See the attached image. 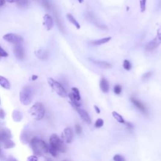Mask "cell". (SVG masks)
Segmentation results:
<instances>
[{
  "instance_id": "1",
  "label": "cell",
  "mask_w": 161,
  "mask_h": 161,
  "mask_svg": "<svg viewBox=\"0 0 161 161\" xmlns=\"http://www.w3.org/2000/svg\"><path fill=\"white\" fill-rule=\"evenodd\" d=\"M30 143L31 149L35 155L45 157L48 153H49L48 147L43 140L34 137L31 140Z\"/></svg>"
},
{
  "instance_id": "2",
  "label": "cell",
  "mask_w": 161,
  "mask_h": 161,
  "mask_svg": "<svg viewBox=\"0 0 161 161\" xmlns=\"http://www.w3.org/2000/svg\"><path fill=\"white\" fill-rule=\"evenodd\" d=\"M33 98V93L32 89L29 86L23 87L20 91L19 99L20 103L25 106L29 105Z\"/></svg>"
},
{
  "instance_id": "3",
  "label": "cell",
  "mask_w": 161,
  "mask_h": 161,
  "mask_svg": "<svg viewBox=\"0 0 161 161\" xmlns=\"http://www.w3.org/2000/svg\"><path fill=\"white\" fill-rule=\"evenodd\" d=\"M49 146L59 152H65L67 150L66 143L56 134H52L49 138Z\"/></svg>"
},
{
  "instance_id": "4",
  "label": "cell",
  "mask_w": 161,
  "mask_h": 161,
  "mask_svg": "<svg viewBox=\"0 0 161 161\" xmlns=\"http://www.w3.org/2000/svg\"><path fill=\"white\" fill-rule=\"evenodd\" d=\"M29 113L36 120H40L44 118L45 113L44 106L40 102L36 103L30 108Z\"/></svg>"
},
{
  "instance_id": "5",
  "label": "cell",
  "mask_w": 161,
  "mask_h": 161,
  "mask_svg": "<svg viewBox=\"0 0 161 161\" xmlns=\"http://www.w3.org/2000/svg\"><path fill=\"white\" fill-rule=\"evenodd\" d=\"M47 81L48 85H49V86L51 87V88L59 96L62 98H66L67 96V93L65 89L59 82L55 81L54 79L51 78L47 79Z\"/></svg>"
},
{
  "instance_id": "6",
  "label": "cell",
  "mask_w": 161,
  "mask_h": 161,
  "mask_svg": "<svg viewBox=\"0 0 161 161\" xmlns=\"http://www.w3.org/2000/svg\"><path fill=\"white\" fill-rule=\"evenodd\" d=\"M3 39L5 41L13 44H22L23 42V39L19 35L15 33H7L3 37Z\"/></svg>"
},
{
  "instance_id": "7",
  "label": "cell",
  "mask_w": 161,
  "mask_h": 161,
  "mask_svg": "<svg viewBox=\"0 0 161 161\" xmlns=\"http://www.w3.org/2000/svg\"><path fill=\"white\" fill-rule=\"evenodd\" d=\"M13 52L15 57L18 60H22L24 58L25 52L22 44H13Z\"/></svg>"
},
{
  "instance_id": "8",
  "label": "cell",
  "mask_w": 161,
  "mask_h": 161,
  "mask_svg": "<svg viewBox=\"0 0 161 161\" xmlns=\"http://www.w3.org/2000/svg\"><path fill=\"white\" fill-rule=\"evenodd\" d=\"M61 137L65 143H71L73 140V132L72 129L69 127L64 128V130H63L62 133Z\"/></svg>"
},
{
  "instance_id": "9",
  "label": "cell",
  "mask_w": 161,
  "mask_h": 161,
  "mask_svg": "<svg viewBox=\"0 0 161 161\" xmlns=\"http://www.w3.org/2000/svg\"><path fill=\"white\" fill-rule=\"evenodd\" d=\"M130 101H132V103L133 104H134V105L136 108H137L141 112H142L144 114H145V115H147L148 114L147 110L145 106L141 101H140L137 99L135 98H131Z\"/></svg>"
},
{
  "instance_id": "10",
  "label": "cell",
  "mask_w": 161,
  "mask_h": 161,
  "mask_svg": "<svg viewBox=\"0 0 161 161\" xmlns=\"http://www.w3.org/2000/svg\"><path fill=\"white\" fill-rule=\"evenodd\" d=\"M75 110H77V111H78V113L79 115V116L81 118L82 120L86 123H87L88 125H90L91 123V122H92L91 119L89 115H88V113L85 110H84L83 109L79 108H77Z\"/></svg>"
},
{
  "instance_id": "11",
  "label": "cell",
  "mask_w": 161,
  "mask_h": 161,
  "mask_svg": "<svg viewBox=\"0 0 161 161\" xmlns=\"http://www.w3.org/2000/svg\"><path fill=\"white\" fill-rule=\"evenodd\" d=\"M161 44L160 42L156 37L155 39H153L152 40L147 44V45H146V51H147L149 52H152L153 51H154L159 47V45Z\"/></svg>"
},
{
  "instance_id": "12",
  "label": "cell",
  "mask_w": 161,
  "mask_h": 161,
  "mask_svg": "<svg viewBox=\"0 0 161 161\" xmlns=\"http://www.w3.org/2000/svg\"><path fill=\"white\" fill-rule=\"evenodd\" d=\"M44 25L47 30H51L54 26L53 18L48 14H46L44 16Z\"/></svg>"
},
{
  "instance_id": "13",
  "label": "cell",
  "mask_w": 161,
  "mask_h": 161,
  "mask_svg": "<svg viewBox=\"0 0 161 161\" xmlns=\"http://www.w3.org/2000/svg\"><path fill=\"white\" fill-rule=\"evenodd\" d=\"M2 146L5 149H9L15 147V144L14 143L11 138H1Z\"/></svg>"
},
{
  "instance_id": "14",
  "label": "cell",
  "mask_w": 161,
  "mask_h": 161,
  "mask_svg": "<svg viewBox=\"0 0 161 161\" xmlns=\"http://www.w3.org/2000/svg\"><path fill=\"white\" fill-rule=\"evenodd\" d=\"M69 98L70 100V104H71L73 108H74V109L79 108L81 106L82 103H81V100H79L77 98L73 93L69 94Z\"/></svg>"
},
{
  "instance_id": "15",
  "label": "cell",
  "mask_w": 161,
  "mask_h": 161,
  "mask_svg": "<svg viewBox=\"0 0 161 161\" xmlns=\"http://www.w3.org/2000/svg\"><path fill=\"white\" fill-rule=\"evenodd\" d=\"M35 55L38 59L42 60H47L48 57V52L46 50L43 49V48H40V49L35 51Z\"/></svg>"
},
{
  "instance_id": "16",
  "label": "cell",
  "mask_w": 161,
  "mask_h": 161,
  "mask_svg": "<svg viewBox=\"0 0 161 161\" xmlns=\"http://www.w3.org/2000/svg\"><path fill=\"white\" fill-rule=\"evenodd\" d=\"M90 61L94 65L97 66L98 67L103 68V69H110L111 67V64L110 63L106 62V61H102V60H93V59H89Z\"/></svg>"
},
{
  "instance_id": "17",
  "label": "cell",
  "mask_w": 161,
  "mask_h": 161,
  "mask_svg": "<svg viewBox=\"0 0 161 161\" xmlns=\"http://www.w3.org/2000/svg\"><path fill=\"white\" fill-rule=\"evenodd\" d=\"M100 89L104 93H107L108 92V91L110 89V86H109V83L107 79L104 78H102L100 82Z\"/></svg>"
},
{
  "instance_id": "18",
  "label": "cell",
  "mask_w": 161,
  "mask_h": 161,
  "mask_svg": "<svg viewBox=\"0 0 161 161\" xmlns=\"http://www.w3.org/2000/svg\"><path fill=\"white\" fill-rule=\"evenodd\" d=\"M0 136H1V138H11V132L8 128L2 127L0 130Z\"/></svg>"
},
{
  "instance_id": "19",
  "label": "cell",
  "mask_w": 161,
  "mask_h": 161,
  "mask_svg": "<svg viewBox=\"0 0 161 161\" xmlns=\"http://www.w3.org/2000/svg\"><path fill=\"white\" fill-rule=\"evenodd\" d=\"M13 120L16 122H20L22 120L23 114L22 112L18 110H15L12 113Z\"/></svg>"
},
{
  "instance_id": "20",
  "label": "cell",
  "mask_w": 161,
  "mask_h": 161,
  "mask_svg": "<svg viewBox=\"0 0 161 161\" xmlns=\"http://www.w3.org/2000/svg\"><path fill=\"white\" fill-rule=\"evenodd\" d=\"M0 85L5 89H10V84L8 80L2 76H0Z\"/></svg>"
},
{
  "instance_id": "21",
  "label": "cell",
  "mask_w": 161,
  "mask_h": 161,
  "mask_svg": "<svg viewBox=\"0 0 161 161\" xmlns=\"http://www.w3.org/2000/svg\"><path fill=\"white\" fill-rule=\"evenodd\" d=\"M67 18L68 19V20L69 21L70 23H71L72 24H73L77 29H79L81 28V25L80 24L78 23V21H77L75 18L71 15V14H67Z\"/></svg>"
},
{
  "instance_id": "22",
  "label": "cell",
  "mask_w": 161,
  "mask_h": 161,
  "mask_svg": "<svg viewBox=\"0 0 161 161\" xmlns=\"http://www.w3.org/2000/svg\"><path fill=\"white\" fill-rule=\"evenodd\" d=\"M111 37H108L97 40H94V41L92 42L91 44H93L94 45H102V44L108 42L110 40H111Z\"/></svg>"
},
{
  "instance_id": "23",
  "label": "cell",
  "mask_w": 161,
  "mask_h": 161,
  "mask_svg": "<svg viewBox=\"0 0 161 161\" xmlns=\"http://www.w3.org/2000/svg\"><path fill=\"white\" fill-rule=\"evenodd\" d=\"M20 139H21V141L23 144H26L29 143V137L28 136L27 133L25 131H23L22 134H21L20 136Z\"/></svg>"
},
{
  "instance_id": "24",
  "label": "cell",
  "mask_w": 161,
  "mask_h": 161,
  "mask_svg": "<svg viewBox=\"0 0 161 161\" xmlns=\"http://www.w3.org/2000/svg\"><path fill=\"white\" fill-rule=\"evenodd\" d=\"M112 116H113V118L118 122L120 123H125V121L123 118V117L120 114L118 113L117 112H116V111L112 112Z\"/></svg>"
},
{
  "instance_id": "25",
  "label": "cell",
  "mask_w": 161,
  "mask_h": 161,
  "mask_svg": "<svg viewBox=\"0 0 161 161\" xmlns=\"http://www.w3.org/2000/svg\"><path fill=\"white\" fill-rule=\"evenodd\" d=\"M123 68L125 70H127V71H130V70L132 69L131 63L128 60H124L123 64Z\"/></svg>"
},
{
  "instance_id": "26",
  "label": "cell",
  "mask_w": 161,
  "mask_h": 161,
  "mask_svg": "<svg viewBox=\"0 0 161 161\" xmlns=\"http://www.w3.org/2000/svg\"><path fill=\"white\" fill-rule=\"evenodd\" d=\"M103 124H104V121L103 119L98 118V119H97V120L96 121V123L94 124V127L97 128H100L103 127Z\"/></svg>"
},
{
  "instance_id": "27",
  "label": "cell",
  "mask_w": 161,
  "mask_h": 161,
  "mask_svg": "<svg viewBox=\"0 0 161 161\" xmlns=\"http://www.w3.org/2000/svg\"><path fill=\"white\" fill-rule=\"evenodd\" d=\"M146 2L147 0H141L140 1V7H141V11L144 13L146 10Z\"/></svg>"
},
{
  "instance_id": "28",
  "label": "cell",
  "mask_w": 161,
  "mask_h": 161,
  "mask_svg": "<svg viewBox=\"0 0 161 161\" xmlns=\"http://www.w3.org/2000/svg\"><path fill=\"white\" fill-rule=\"evenodd\" d=\"M72 91H73V93L74 94V96L77 98H78L79 100H81V95H80L79 89L77 88H73Z\"/></svg>"
},
{
  "instance_id": "29",
  "label": "cell",
  "mask_w": 161,
  "mask_h": 161,
  "mask_svg": "<svg viewBox=\"0 0 161 161\" xmlns=\"http://www.w3.org/2000/svg\"><path fill=\"white\" fill-rule=\"evenodd\" d=\"M122 91V87L120 85H116L114 87V93L116 94H120Z\"/></svg>"
},
{
  "instance_id": "30",
  "label": "cell",
  "mask_w": 161,
  "mask_h": 161,
  "mask_svg": "<svg viewBox=\"0 0 161 161\" xmlns=\"http://www.w3.org/2000/svg\"><path fill=\"white\" fill-rule=\"evenodd\" d=\"M48 150H49V153H51V155L54 157H56L57 156V154H58V152L57 150H56L55 149H54V148L51 147V146L48 147Z\"/></svg>"
},
{
  "instance_id": "31",
  "label": "cell",
  "mask_w": 161,
  "mask_h": 161,
  "mask_svg": "<svg viewBox=\"0 0 161 161\" xmlns=\"http://www.w3.org/2000/svg\"><path fill=\"white\" fill-rule=\"evenodd\" d=\"M0 55L2 57H7L8 56V54L3 49L2 47H0Z\"/></svg>"
},
{
  "instance_id": "32",
  "label": "cell",
  "mask_w": 161,
  "mask_h": 161,
  "mask_svg": "<svg viewBox=\"0 0 161 161\" xmlns=\"http://www.w3.org/2000/svg\"><path fill=\"white\" fill-rule=\"evenodd\" d=\"M113 160L115 161H124L125 159L120 154H116L113 157Z\"/></svg>"
},
{
  "instance_id": "33",
  "label": "cell",
  "mask_w": 161,
  "mask_h": 161,
  "mask_svg": "<svg viewBox=\"0 0 161 161\" xmlns=\"http://www.w3.org/2000/svg\"><path fill=\"white\" fill-rule=\"evenodd\" d=\"M75 130L77 134L78 135H80L82 133V127L78 124H77L75 125Z\"/></svg>"
},
{
  "instance_id": "34",
  "label": "cell",
  "mask_w": 161,
  "mask_h": 161,
  "mask_svg": "<svg viewBox=\"0 0 161 161\" xmlns=\"http://www.w3.org/2000/svg\"><path fill=\"white\" fill-rule=\"evenodd\" d=\"M152 75V72H147V73H145L143 76H142V79L144 80H145V79H149L150 77H151V76Z\"/></svg>"
},
{
  "instance_id": "35",
  "label": "cell",
  "mask_w": 161,
  "mask_h": 161,
  "mask_svg": "<svg viewBox=\"0 0 161 161\" xmlns=\"http://www.w3.org/2000/svg\"><path fill=\"white\" fill-rule=\"evenodd\" d=\"M27 160L29 161H37L38 160V157L37 156L35 155V156H30L28 157Z\"/></svg>"
},
{
  "instance_id": "36",
  "label": "cell",
  "mask_w": 161,
  "mask_h": 161,
  "mask_svg": "<svg viewBox=\"0 0 161 161\" xmlns=\"http://www.w3.org/2000/svg\"><path fill=\"white\" fill-rule=\"evenodd\" d=\"M156 37L161 42V26L157 30V36Z\"/></svg>"
},
{
  "instance_id": "37",
  "label": "cell",
  "mask_w": 161,
  "mask_h": 161,
  "mask_svg": "<svg viewBox=\"0 0 161 161\" xmlns=\"http://www.w3.org/2000/svg\"><path fill=\"white\" fill-rule=\"evenodd\" d=\"M5 112L4 111V110L3 109L0 110V118L2 119V120H3V119L5 118Z\"/></svg>"
},
{
  "instance_id": "38",
  "label": "cell",
  "mask_w": 161,
  "mask_h": 161,
  "mask_svg": "<svg viewBox=\"0 0 161 161\" xmlns=\"http://www.w3.org/2000/svg\"><path fill=\"white\" fill-rule=\"evenodd\" d=\"M125 123L126 124V125H127V128H128L130 130H132V128H133V127H133V125H132L131 123H129V122H125Z\"/></svg>"
},
{
  "instance_id": "39",
  "label": "cell",
  "mask_w": 161,
  "mask_h": 161,
  "mask_svg": "<svg viewBox=\"0 0 161 161\" xmlns=\"http://www.w3.org/2000/svg\"><path fill=\"white\" fill-rule=\"evenodd\" d=\"M94 109H95V110H96V113H97L98 114H100V112H101L100 109L97 106H96V105L94 106Z\"/></svg>"
},
{
  "instance_id": "40",
  "label": "cell",
  "mask_w": 161,
  "mask_h": 161,
  "mask_svg": "<svg viewBox=\"0 0 161 161\" xmlns=\"http://www.w3.org/2000/svg\"><path fill=\"white\" fill-rule=\"evenodd\" d=\"M38 78V76L37 75H32V81H36Z\"/></svg>"
},
{
  "instance_id": "41",
  "label": "cell",
  "mask_w": 161,
  "mask_h": 161,
  "mask_svg": "<svg viewBox=\"0 0 161 161\" xmlns=\"http://www.w3.org/2000/svg\"><path fill=\"white\" fill-rule=\"evenodd\" d=\"M9 3H16V2H18L20 0H7Z\"/></svg>"
},
{
  "instance_id": "42",
  "label": "cell",
  "mask_w": 161,
  "mask_h": 161,
  "mask_svg": "<svg viewBox=\"0 0 161 161\" xmlns=\"http://www.w3.org/2000/svg\"><path fill=\"white\" fill-rule=\"evenodd\" d=\"M5 3V0H0V6H3Z\"/></svg>"
},
{
  "instance_id": "43",
  "label": "cell",
  "mask_w": 161,
  "mask_h": 161,
  "mask_svg": "<svg viewBox=\"0 0 161 161\" xmlns=\"http://www.w3.org/2000/svg\"><path fill=\"white\" fill-rule=\"evenodd\" d=\"M78 1L79 2V3H82L84 2V0H78Z\"/></svg>"
}]
</instances>
